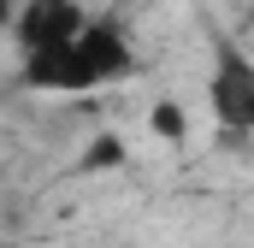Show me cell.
I'll use <instances>...</instances> for the list:
<instances>
[{"instance_id": "4", "label": "cell", "mask_w": 254, "mask_h": 248, "mask_svg": "<svg viewBox=\"0 0 254 248\" xmlns=\"http://www.w3.org/2000/svg\"><path fill=\"white\" fill-rule=\"evenodd\" d=\"M154 136H160V142H184V136H190V119H184L178 101H160V107H154Z\"/></svg>"}, {"instance_id": "1", "label": "cell", "mask_w": 254, "mask_h": 248, "mask_svg": "<svg viewBox=\"0 0 254 248\" xmlns=\"http://www.w3.org/2000/svg\"><path fill=\"white\" fill-rule=\"evenodd\" d=\"M130 65V42L119 24H83L65 48L30 54V83L36 89H89L101 77H119Z\"/></svg>"}, {"instance_id": "2", "label": "cell", "mask_w": 254, "mask_h": 248, "mask_svg": "<svg viewBox=\"0 0 254 248\" xmlns=\"http://www.w3.org/2000/svg\"><path fill=\"white\" fill-rule=\"evenodd\" d=\"M83 24H89V18H83L77 0H24V6H18V42H24L30 54L65 48Z\"/></svg>"}, {"instance_id": "3", "label": "cell", "mask_w": 254, "mask_h": 248, "mask_svg": "<svg viewBox=\"0 0 254 248\" xmlns=\"http://www.w3.org/2000/svg\"><path fill=\"white\" fill-rule=\"evenodd\" d=\"M213 107H219V119L225 124H243L254 130V65H225L219 77H213Z\"/></svg>"}, {"instance_id": "5", "label": "cell", "mask_w": 254, "mask_h": 248, "mask_svg": "<svg viewBox=\"0 0 254 248\" xmlns=\"http://www.w3.org/2000/svg\"><path fill=\"white\" fill-rule=\"evenodd\" d=\"M6 24H18V0H0V30Z\"/></svg>"}]
</instances>
